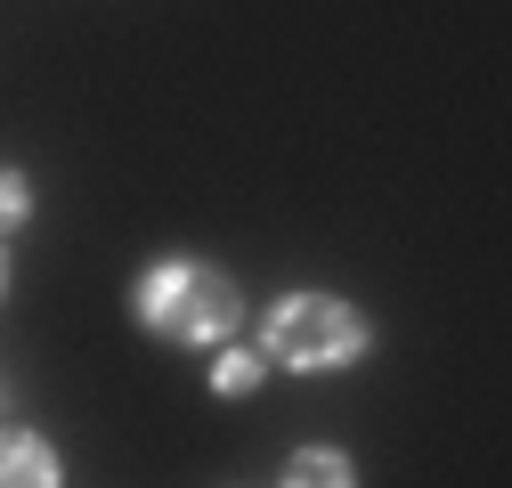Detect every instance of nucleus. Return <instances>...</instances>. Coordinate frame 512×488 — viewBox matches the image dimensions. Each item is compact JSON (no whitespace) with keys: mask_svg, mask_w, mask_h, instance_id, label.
I'll return each mask as SVG.
<instances>
[{"mask_svg":"<svg viewBox=\"0 0 512 488\" xmlns=\"http://www.w3.org/2000/svg\"><path fill=\"white\" fill-rule=\"evenodd\" d=\"M0 488H57V456L33 432H9V423H0Z\"/></svg>","mask_w":512,"mask_h":488,"instance_id":"nucleus-3","label":"nucleus"},{"mask_svg":"<svg viewBox=\"0 0 512 488\" xmlns=\"http://www.w3.org/2000/svg\"><path fill=\"white\" fill-rule=\"evenodd\" d=\"M261 375H269L261 350H228V358L212 366V391H220V399H244V391H261Z\"/></svg>","mask_w":512,"mask_h":488,"instance_id":"nucleus-5","label":"nucleus"},{"mask_svg":"<svg viewBox=\"0 0 512 488\" xmlns=\"http://www.w3.org/2000/svg\"><path fill=\"white\" fill-rule=\"evenodd\" d=\"M33 220V188H25V171H0V236L25 228Z\"/></svg>","mask_w":512,"mask_h":488,"instance_id":"nucleus-6","label":"nucleus"},{"mask_svg":"<svg viewBox=\"0 0 512 488\" xmlns=\"http://www.w3.org/2000/svg\"><path fill=\"white\" fill-rule=\"evenodd\" d=\"M277 488H358V464L342 448H293Z\"/></svg>","mask_w":512,"mask_h":488,"instance_id":"nucleus-4","label":"nucleus"},{"mask_svg":"<svg viewBox=\"0 0 512 488\" xmlns=\"http://www.w3.org/2000/svg\"><path fill=\"white\" fill-rule=\"evenodd\" d=\"M0 285H9V261H0Z\"/></svg>","mask_w":512,"mask_h":488,"instance_id":"nucleus-7","label":"nucleus"},{"mask_svg":"<svg viewBox=\"0 0 512 488\" xmlns=\"http://www.w3.org/2000/svg\"><path fill=\"white\" fill-rule=\"evenodd\" d=\"M0 407H9V391H0Z\"/></svg>","mask_w":512,"mask_h":488,"instance_id":"nucleus-8","label":"nucleus"},{"mask_svg":"<svg viewBox=\"0 0 512 488\" xmlns=\"http://www.w3.org/2000/svg\"><path fill=\"white\" fill-rule=\"evenodd\" d=\"M131 310L139 326H155L163 342H228L236 318H244V301L220 269L204 261H155L139 285H131Z\"/></svg>","mask_w":512,"mask_h":488,"instance_id":"nucleus-1","label":"nucleus"},{"mask_svg":"<svg viewBox=\"0 0 512 488\" xmlns=\"http://www.w3.org/2000/svg\"><path fill=\"white\" fill-rule=\"evenodd\" d=\"M366 350V318L350 310L342 293H285L269 310V334H261V358L293 366V375H326V366H350Z\"/></svg>","mask_w":512,"mask_h":488,"instance_id":"nucleus-2","label":"nucleus"}]
</instances>
